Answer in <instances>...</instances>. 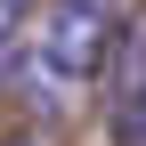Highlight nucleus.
<instances>
[{"label":"nucleus","mask_w":146,"mask_h":146,"mask_svg":"<svg viewBox=\"0 0 146 146\" xmlns=\"http://www.w3.org/2000/svg\"><path fill=\"white\" fill-rule=\"evenodd\" d=\"M16 65H25V41H0V89H16Z\"/></svg>","instance_id":"nucleus-5"},{"label":"nucleus","mask_w":146,"mask_h":146,"mask_svg":"<svg viewBox=\"0 0 146 146\" xmlns=\"http://www.w3.org/2000/svg\"><path fill=\"white\" fill-rule=\"evenodd\" d=\"M114 146H146V89H138V98L114 114Z\"/></svg>","instance_id":"nucleus-3"},{"label":"nucleus","mask_w":146,"mask_h":146,"mask_svg":"<svg viewBox=\"0 0 146 146\" xmlns=\"http://www.w3.org/2000/svg\"><path fill=\"white\" fill-rule=\"evenodd\" d=\"M0 146H49V130H41V122H33V130H8Z\"/></svg>","instance_id":"nucleus-6"},{"label":"nucleus","mask_w":146,"mask_h":146,"mask_svg":"<svg viewBox=\"0 0 146 146\" xmlns=\"http://www.w3.org/2000/svg\"><path fill=\"white\" fill-rule=\"evenodd\" d=\"M98 81H106V106H114V114H122V106H130L138 89H146V25H114Z\"/></svg>","instance_id":"nucleus-2"},{"label":"nucleus","mask_w":146,"mask_h":146,"mask_svg":"<svg viewBox=\"0 0 146 146\" xmlns=\"http://www.w3.org/2000/svg\"><path fill=\"white\" fill-rule=\"evenodd\" d=\"M33 16H41V0H0V41H25Z\"/></svg>","instance_id":"nucleus-4"},{"label":"nucleus","mask_w":146,"mask_h":146,"mask_svg":"<svg viewBox=\"0 0 146 146\" xmlns=\"http://www.w3.org/2000/svg\"><path fill=\"white\" fill-rule=\"evenodd\" d=\"M106 41H114V8L106 0H41V33H33V57H41L57 81H98Z\"/></svg>","instance_id":"nucleus-1"}]
</instances>
